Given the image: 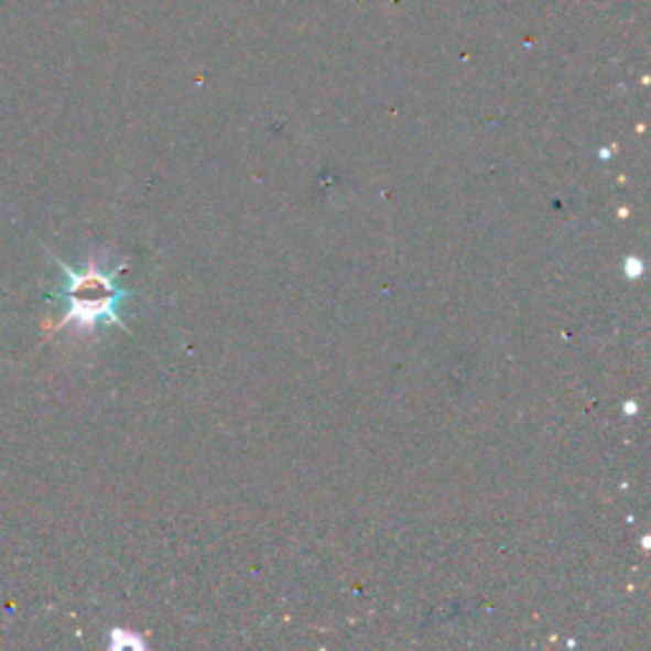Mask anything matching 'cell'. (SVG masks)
<instances>
[{
	"label": "cell",
	"instance_id": "1",
	"mask_svg": "<svg viewBox=\"0 0 651 651\" xmlns=\"http://www.w3.org/2000/svg\"><path fill=\"white\" fill-rule=\"evenodd\" d=\"M59 262V270L64 273V285L62 291L52 293V299L62 301L67 306V313L59 321L56 328H67L69 324H77L79 328H95L97 324H115L120 328H126L120 318V306L128 299H133V291H126L115 283V275L120 273L118 270H102L97 262L93 260L89 265L82 270L67 265V262Z\"/></svg>",
	"mask_w": 651,
	"mask_h": 651
},
{
	"label": "cell",
	"instance_id": "2",
	"mask_svg": "<svg viewBox=\"0 0 651 651\" xmlns=\"http://www.w3.org/2000/svg\"><path fill=\"white\" fill-rule=\"evenodd\" d=\"M626 265H629V268H626V273L633 275V278H637L641 273V270H644V265H641L639 260H629V262H626Z\"/></svg>",
	"mask_w": 651,
	"mask_h": 651
}]
</instances>
